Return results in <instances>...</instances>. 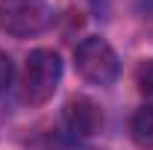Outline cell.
Here are the masks:
<instances>
[{
  "label": "cell",
  "instance_id": "6da1fadb",
  "mask_svg": "<svg viewBox=\"0 0 153 150\" xmlns=\"http://www.w3.org/2000/svg\"><path fill=\"white\" fill-rule=\"evenodd\" d=\"M59 79H62V59L56 50H47V47H38L33 50L27 62H24V71L18 79V97L24 106H44L59 88Z\"/></svg>",
  "mask_w": 153,
  "mask_h": 150
},
{
  "label": "cell",
  "instance_id": "7a4b0ae2",
  "mask_svg": "<svg viewBox=\"0 0 153 150\" xmlns=\"http://www.w3.org/2000/svg\"><path fill=\"white\" fill-rule=\"evenodd\" d=\"M74 68L79 71L82 79L94 85H109L121 74V59L115 47L100 36H85L74 47Z\"/></svg>",
  "mask_w": 153,
  "mask_h": 150
},
{
  "label": "cell",
  "instance_id": "3957f363",
  "mask_svg": "<svg viewBox=\"0 0 153 150\" xmlns=\"http://www.w3.org/2000/svg\"><path fill=\"white\" fill-rule=\"evenodd\" d=\"M47 0H0V30L15 38L38 36L50 24Z\"/></svg>",
  "mask_w": 153,
  "mask_h": 150
},
{
  "label": "cell",
  "instance_id": "277c9868",
  "mask_svg": "<svg viewBox=\"0 0 153 150\" xmlns=\"http://www.w3.org/2000/svg\"><path fill=\"white\" fill-rule=\"evenodd\" d=\"M62 124L71 138H91L103 130V109L88 94H74L62 109Z\"/></svg>",
  "mask_w": 153,
  "mask_h": 150
},
{
  "label": "cell",
  "instance_id": "5b68a950",
  "mask_svg": "<svg viewBox=\"0 0 153 150\" xmlns=\"http://www.w3.org/2000/svg\"><path fill=\"white\" fill-rule=\"evenodd\" d=\"M130 135H133V141L138 147L153 150V103L150 106H141V109L133 115V121H130Z\"/></svg>",
  "mask_w": 153,
  "mask_h": 150
},
{
  "label": "cell",
  "instance_id": "8992f818",
  "mask_svg": "<svg viewBox=\"0 0 153 150\" xmlns=\"http://www.w3.org/2000/svg\"><path fill=\"white\" fill-rule=\"evenodd\" d=\"M133 79L138 85V91L144 94H153V59H141L133 71Z\"/></svg>",
  "mask_w": 153,
  "mask_h": 150
},
{
  "label": "cell",
  "instance_id": "52a82bcc",
  "mask_svg": "<svg viewBox=\"0 0 153 150\" xmlns=\"http://www.w3.org/2000/svg\"><path fill=\"white\" fill-rule=\"evenodd\" d=\"M12 76H15V68H12V59L6 53H0V94L12 85Z\"/></svg>",
  "mask_w": 153,
  "mask_h": 150
}]
</instances>
